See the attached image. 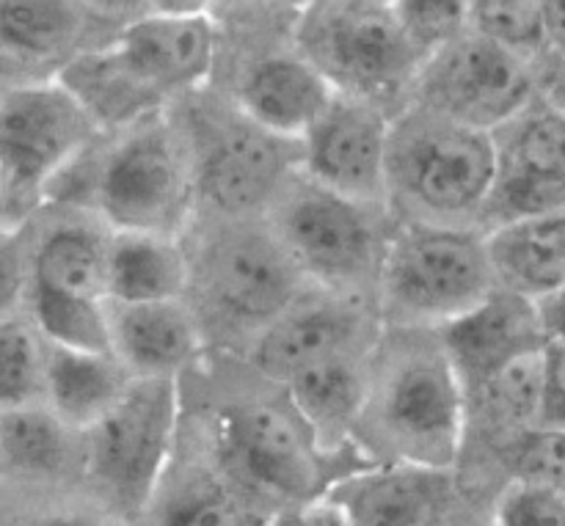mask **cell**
<instances>
[{
  "label": "cell",
  "mask_w": 565,
  "mask_h": 526,
  "mask_svg": "<svg viewBox=\"0 0 565 526\" xmlns=\"http://www.w3.org/2000/svg\"><path fill=\"white\" fill-rule=\"evenodd\" d=\"M301 58L312 64L337 94L384 99L414 86L423 58L408 42L395 3L370 0H326L307 3L296 20Z\"/></svg>",
  "instance_id": "obj_1"
},
{
  "label": "cell",
  "mask_w": 565,
  "mask_h": 526,
  "mask_svg": "<svg viewBox=\"0 0 565 526\" xmlns=\"http://www.w3.org/2000/svg\"><path fill=\"white\" fill-rule=\"evenodd\" d=\"M497 180V136L452 125L425 110L392 127L386 193L397 191L436 224L483 210Z\"/></svg>",
  "instance_id": "obj_2"
},
{
  "label": "cell",
  "mask_w": 565,
  "mask_h": 526,
  "mask_svg": "<svg viewBox=\"0 0 565 526\" xmlns=\"http://www.w3.org/2000/svg\"><path fill=\"white\" fill-rule=\"evenodd\" d=\"M180 425L177 378H132L121 400L88 430L86 472L121 516H141L171 461Z\"/></svg>",
  "instance_id": "obj_3"
},
{
  "label": "cell",
  "mask_w": 565,
  "mask_h": 526,
  "mask_svg": "<svg viewBox=\"0 0 565 526\" xmlns=\"http://www.w3.org/2000/svg\"><path fill=\"white\" fill-rule=\"evenodd\" d=\"M386 298L417 323H450L497 290L486 237L452 224L414 221L384 248Z\"/></svg>",
  "instance_id": "obj_4"
},
{
  "label": "cell",
  "mask_w": 565,
  "mask_h": 526,
  "mask_svg": "<svg viewBox=\"0 0 565 526\" xmlns=\"http://www.w3.org/2000/svg\"><path fill=\"white\" fill-rule=\"evenodd\" d=\"M367 408L395 461L452 472L469 402L439 340L436 347H417L397 356L375 395L370 391Z\"/></svg>",
  "instance_id": "obj_5"
},
{
  "label": "cell",
  "mask_w": 565,
  "mask_h": 526,
  "mask_svg": "<svg viewBox=\"0 0 565 526\" xmlns=\"http://www.w3.org/2000/svg\"><path fill=\"white\" fill-rule=\"evenodd\" d=\"M414 86L425 114L489 136L516 121L535 97L527 61L472 31L441 47Z\"/></svg>",
  "instance_id": "obj_6"
},
{
  "label": "cell",
  "mask_w": 565,
  "mask_h": 526,
  "mask_svg": "<svg viewBox=\"0 0 565 526\" xmlns=\"http://www.w3.org/2000/svg\"><path fill=\"white\" fill-rule=\"evenodd\" d=\"M94 121L55 83L0 92V182L9 207L44 196L83 152Z\"/></svg>",
  "instance_id": "obj_7"
},
{
  "label": "cell",
  "mask_w": 565,
  "mask_h": 526,
  "mask_svg": "<svg viewBox=\"0 0 565 526\" xmlns=\"http://www.w3.org/2000/svg\"><path fill=\"white\" fill-rule=\"evenodd\" d=\"M193 187L196 182L174 136L158 121H147L110 149L94 196L110 232L177 237Z\"/></svg>",
  "instance_id": "obj_8"
},
{
  "label": "cell",
  "mask_w": 565,
  "mask_h": 526,
  "mask_svg": "<svg viewBox=\"0 0 565 526\" xmlns=\"http://www.w3.org/2000/svg\"><path fill=\"white\" fill-rule=\"evenodd\" d=\"M221 461L246 491L307 507L329 494V469L307 425L279 406L254 402L221 419Z\"/></svg>",
  "instance_id": "obj_9"
},
{
  "label": "cell",
  "mask_w": 565,
  "mask_h": 526,
  "mask_svg": "<svg viewBox=\"0 0 565 526\" xmlns=\"http://www.w3.org/2000/svg\"><path fill=\"white\" fill-rule=\"evenodd\" d=\"M279 243L301 276L331 287H356L381 273L384 240L367 204L303 182L281 210Z\"/></svg>",
  "instance_id": "obj_10"
},
{
  "label": "cell",
  "mask_w": 565,
  "mask_h": 526,
  "mask_svg": "<svg viewBox=\"0 0 565 526\" xmlns=\"http://www.w3.org/2000/svg\"><path fill=\"white\" fill-rule=\"evenodd\" d=\"M392 125L384 108L337 94L318 125L298 143L307 182L351 202L370 204L386 193Z\"/></svg>",
  "instance_id": "obj_11"
},
{
  "label": "cell",
  "mask_w": 565,
  "mask_h": 526,
  "mask_svg": "<svg viewBox=\"0 0 565 526\" xmlns=\"http://www.w3.org/2000/svg\"><path fill=\"white\" fill-rule=\"evenodd\" d=\"M452 502V472L401 461L356 469L323 496L340 526H447Z\"/></svg>",
  "instance_id": "obj_12"
},
{
  "label": "cell",
  "mask_w": 565,
  "mask_h": 526,
  "mask_svg": "<svg viewBox=\"0 0 565 526\" xmlns=\"http://www.w3.org/2000/svg\"><path fill=\"white\" fill-rule=\"evenodd\" d=\"M215 25L202 6H158L114 42L127 69L160 99L199 88L215 64Z\"/></svg>",
  "instance_id": "obj_13"
},
{
  "label": "cell",
  "mask_w": 565,
  "mask_h": 526,
  "mask_svg": "<svg viewBox=\"0 0 565 526\" xmlns=\"http://www.w3.org/2000/svg\"><path fill=\"white\" fill-rule=\"evenodd\" d=\"M544 345L535 301L502 287L469 312L439 325V347L467 397L508 364L544 351Z\"/></svg>",
  "instance_id": "obj_14"
},
{
  "label": "cell",
  "mask_w": 565,
  "mask_h": 526,
  "mask_svg": "<svg viewBox=\"0 0 565 526\" xmlns=\"http://www.w3.org/2000/svg\"><path fill=\"white\" fill-rule=\"evenodd\" d=\"M301 273L274 237L241 232L215 248L207 265V292L235 323L268 329L292 307Z\"/></svg>",
  "instance_id": "obj_15"
},
{
  "label": "cell",
  "mask_w": 565,
  "mask_h": 526,
  "mask_svg": "<svg viewBox=\"0 0 565 526\" xmlns=\"http://www.w3.org/2000/svg\"><path fill=\"white\" fill-rule=\"evenodd\" d=\"M334 97L331 83L301 55L259 61L237 88V105L246 125L287 143H301Z\"/></svg>",
  "instance_id": "obj_16"
},
{
  "label": "cell",
  "mask_w": 565,
  "mask_h": 526,
  "mask_svg": "<svg viewBox=\"0 0 565 526\" xmlns=\"http://www.w3.org/2000/svg\"><path fill=\"white\" fill-rule=\"evenodd\" d=\"M290 147L252 125L230 130L207 149L199 169V187L210 204L230 215H243L268 202L292 165Z\"/></svg>",
  "instance_id": "obj_17"
},
{
  "label": "cell",
  "mask_w": 565,
  "mask_h": 526,
  "mask_svg": "<svg viewBox=\"0 0 565 526\" xmlns=\"http://www.w3.org/2000/svg\"><path fill=\"white\" fill-rule=\"evenodd\" d=\"M364 331L367 323L362 312L348 303L320 301L301 309L290 307L259 336L254 362L265 375L287 384L315 364L356 353Z\"/></svg>",
  "instance_id": "obj_18"
},
{
  "label": "cell",
  "mask_w": 565,
  "mask_h": 526,
  "mask_svg": "<svg viewBox=\"0 0 565 526\" xmlns=\"http://www.w3.org/2000/svg\"><path fill=\"white\" fill-rule=\"evenodd\" d=\"M199 345V325L182 301L110 307V353L132 378H177Z\"/></svg>",
  "instance_id": "obj_19"
},
{
  "label": "cell",
  "mask_w": 565,
  "mask_h": 526,
  "mask_svg": "<svg viewBox=\"0 0 565 526\" xmlns=\"http://www.w3.org/2000/svg\"><path fill=\"white\" fill-rule=\"evenodd\" d=\"M191 270L177 237L110 232L105 257V301L110 307L180 301Z\"/></svg>",
  "instance_id": "obj_20"
},
{
  "label": "cell",
  "mask_w": 565,
  "mask_h": 526,
  "mask_svg": "<svg viewBox=\"0 0 565 526\" xmlns=\"http://www.w3.org/2000/svg\"><path fill=\"white\" fill-rule=\"evenodd\" d=\"M132 375L114 353H75L47 345L44 406L70 430H88L121 400Z\"/></svg>",
  "instance_id": "obj_21"
},
{
  "label": "cell",
  "mask_w": 565,
  "mask_h": 526,
  "mask_svg": "<svg viewBox=\"0 0 565 526\" xmlns=\"http://www.w3.org/2000/svg\"><path fill=\"white\" fill-rule=\"evenodd\" d=\"M497 287L539 301L565 287V218L500 224L486 237Z\"/></svg>",
  "instance_id": "obj_22"
},
{
  "label": "cell",
  "mask_w": 565,
  "mask_h": 526,
  "mask_svg": "<svg viewBox=\"0 0 565 526\" xmlns=\"http://www.w3.org/2000/svg\"><path fill=\"white\" fill-rule=\"evenodd\" d=\"M292 414L307 425L320 447L348 439L364 417L370 380L356 353L329 358L287 380Z\"/></svg>",
  "instance_id": "obj_23"
},
{
  "label": "cell",
  "mask_w": 565,
  "mask_h": 526,
  "mask_svg": "<svg viewBox=\"0 0 565 526\" xmlns=\"http://www.w3.org/2000/svg\"><path fill=\"white\" fill-rule=\"evenodd\" d=\"M58 83L77 99L94 127L130 125L160 99L127 69L125 61L116 55L114 44L108 50L77 55L61 72Z\"/></svg>",
  "instance_id": "obj_24"
},
{
  "label": "cell",
  "mask_w": 565,
  "mask_h": 526,
  "mask_svg": "<svg viewBox=\"0 0 565 526\" xmlns=\"http://www.w3.org/2000/svg\"><path fill=\"white\" fill-rule=\"evenodd\" d=\"M105 257L108 235L88 224H61L31 251V285L105 301Z\"/></svg>",
  "instance_id": "obj_25"
},
{
  "label": "cell",
  "mask_w": 565,
  "mask_h": 526,
  "mask_svg": "<svg viewBox=\"0 0 565 526\" xmlns=\"http://www.w3.org/2000/svg\"><path fill=\"white\" fill-rule=\"evenodd\" d=\"M33 329L44 345L75 353H110V307L103 298L28 287Z\"/></svg>",
  "instance_id": "obj_26"
},
{
  "label": "cell",
  "mask_w": 565,
  "mask_h": 526,
  "mask_svg": "<svg viewBox=\"0 0 565 526\" xmlns=\"http://www.w3.org/2000/svg\"><path fill=\"white\" fill-rule=\"evenodd\" d=\"M70 461V428L47 406L0 411V463L17 474L50 477Z\"/></svg>",
  "instance_id": "obj_27"
},
{
  "label": "cell",
  "mask_w": 565,
  "mask_h": 526,
  "mask_svg": "<svg viewBox=\"0 0 565 526\" xmlns=\"http://www.w3.org/2000/svg\"><path fill=\"white\" fill-rule=\"evenodd\" d=\"M86 11L58 0L0 3V47L20 58H53L77 39Z\"/></svg>",
  "instance_id": "obj_28"
},
{
  "label": "cell",
  "mask_w": 565,
  "mask_h": 526,
  "mask_svg": "<svg viewBox=\"0 0 565 526\" xmlns=\"http://www.w3.org/2000/svg\"><path fill=\"white\" fill-rule=\"evenodd\" d=\"M508 127L511 136L500 147V171L565 180V110L561 105H530Z\"/></svg>",
  "instance_id": "obj_29"
},
{
  "label": "cell",
  "mask_w": 565,
  "mask_h": 526,
  "mask_svg": "<svg viewBox=\"0 0 565 526\" xmlns=\"http://www.w3.org/2000/svg\"><path fill=\"white\" fill-rule=\"evenodd\" d=\"M541 386H544V351L516 358L505 369L486 380L480 389L467 397H480L486 417L500 428L513 430V436L530 428H539L541 417Z\"/></svg>",
  "instance_id": "obj_30"
},
{
  "label": "cell",
  "mask_w": 565,
  "mask_h": 526,
  "mask_svg": "<svg viewBox=\"0 0 565 526\" xmlns=\"http://www.w3.org/2000/svg\"><path fill=\"white\" fill-rule=\"evenodd\" d=\"M47 345L31 323L0 320V411L36 406L44 397Z\"/></svg>",
  "instance_id": "obj_31"
},
{
  "label": "cell",
  "mask_w": 565,
  "mask_h": 526,
  "mask_svg": "<svg viewBox=\"0 0 565 526\" xmlns=\"http://www.w3.org/2000/svg\"><path fill=\"white\" fill-rule=\"evenodd\" d=\"M467 22L469 31L500 44L519 58H527L546 44L541 3H524V0L467 3Z\"/></svg>",
  "instance_id": "obj_32"
},
{
  "label": "cell",
  "mask_w": 565,
  "mask_h": 526,
  "mask_svg": "<svg viewBox=\"0 0 565 526\" xmlns=\"http://www.w3.org/2000/svg\"><path fill=\"white\" fill-rule=\"evenodd\" d=\"M486 207L497 210L502 224L535 218H565V180L557 176L500 171Z\"/></svg>",
  "instance_id": "obj_33"
},
{
  "label": "cell",
  "mask_w": 565,
  "mask_h": 526,
  "mask_svg": "<svg viewBox=\"0 0 565 526\" xmlns=\"http://www.w3.org/2000/svg\"><path fill=\"white\" fill-rule=\"evenodd\" d=\"M395 14L406 31L408 42L423 58V66L463 36L469 28L467 3H445V0H414V3H395Z\"/></svg>",
  "instance_id": "obj_34"
},
{
  "label": "cell",
  "mask_w": 565,
  "mask_h": 526,
  "mask_svg": "<svg viewBox=\"0 0 565 526\" xmlns=\"http://www.w3.org/2000/svg\"><path fill=\"white\" fill-rule=\"evenodd\" d=\"M265 522L268 518L230 489L188 491L160 516V526H263Z\"/></svg>",
  "instance_id": "obj_35"
},
{
  "label": "cell",
  "mask_w": 565,
  "mask_h": 526,
  "mask_svg": "<svg viewBox=\"0 0 565 526\" xmlns=\"http://www.w3.org/2000/svg\"><path fill=\"white\" fill-rule=\"evenodd\" d=\"M505 458L522 483H544L565 489V430L530 428L513 436Z\"/></svg>",
  "instance_id": "obj_36"
},
{
  "label": "cell",
  "mask_w": 565,
  "mask_h": 526,
  "mask_svg": "<svg viewBox=\"0 0 565 526\" xmlns=\"http://www.w3.org/2000/svg\"><path fill=\"white\" fill-rule=\"evenodd\" d=\"M494 526H565V489L513 480L497 502Z\"/></svg>",
  "instance_id": "obj_37"
},
{
  "label": "cell",
  "mask_w": 565,
  "mask_h": 526,
  "mask_svg": "<svg viewBox=\"0 0 565 526\" xmlns=\"http://www.w3.org/2000/svg\"><path fill=\"white\" fill-rule=\"evenodd\" d=\"M31 287V248L20 232H0V320L14 318V309Z\"/></svg>",
  "instance_id": "obj_38"
},
{
  "label": "cell",
  "mask_w": 565,
  "mask_h": 526,
  "mask_svg": "<svg viewBox=\"0 0 565 526\" xmlns=\"http://www.w3.org/2000/svg\"><path fill=\"white\" fill-rule=\"evenodd\" d=\"M539 428L565 430V345H544V386H541Z\"/></svg>",
  "instance_id": "obj_39"
},
{
  "label": "cell",
  "mask_w": 565,
  "mask_h": 526,
  "mask_svg": "<svg viewBox=\"0 0 565 526\" xmlns=\"http://www.w3.org/2000/svg\"><path fill=\"white\" fill-rule=\"evenodd\" d=\"M535 309H539L541 331H544L546 342H561V345H565V287L539 298Z\"/></svg>",
  "instance_id": "obj_40"
},
{
  "label": "cell",
  "mask_w": 565,
  "mask_h": 526,
  "mask_svg": "<svg viewBox=\"0 0 565 526\" xmlns=\"http://www.w3.org/2000/svg\"><path fill=\"white\" fill-rule=\"evenodd\" d=\"M263 526H340L337 518L331 516L329 511H290V513H281V516L268 518Z\"/></svg>",
  "instance_id": "obj_41"
},
{
  "label": "cell",
  "mask_w": 565,
  "mask_h": 526,
  "mask_svg": "<svg viewBox=\"0 0 565 526\" xmlns=\"http://www.w3.org/2000/svg\"><path fill=\"white\" fill-rule=\"evenodd\" d=\"M544 9L546 44H555L565 53V3H541Z\"/></svg>",
  "instance_id": "obj_42"
},
{
  "label": "cell",
  "mask_w": 565,
  "mask_h": 526,
  "mask_svg": "<svg viewBox=\"0 0 565 526\" xmlns=\"http://www.w3.org/2000/svg\"><path fill=\"white\" fill-rule=\"evenodd\" d=\"M11 215V207H9V198H6V191H3V182H0V232L6 229V218Z\"/></svg>",
  "instance_id": "obj_43"
},
{
  "label": "cell",
  "mask_w": 565,
  "mask_h": 526,
  "mask_svg": "<svg viewBox=\"0 0 565 526\" xmlns=\"http://www.w3.org/2000/svg\"><path fill=\"white\" fill-rule=\"evenodd\" d=\"M42 526H81V524H72V522H53V524H42Z\"/></svg>",
  "instance_id": "obj_44"
}]
</instances>
